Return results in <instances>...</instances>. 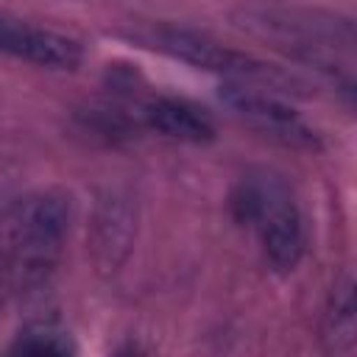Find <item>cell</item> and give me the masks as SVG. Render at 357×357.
Here are the masks:
<instances>
[{"label":"cell","mask_w":357,"mask_h":357,"mask_svg":"<svg viewBox=\"0 0 357 357\" xmlns=\"http://www.w3.org/2000/svg\"><path fill=\"white\" fill-rule=\"evenodd\" d=\"M229 17L237 31L310 70L349 106L354 103V22L349 17L290 0H243Z\"/></svg>","instance_id":"obj_1"},{"label":"cell","mask_w":357,"mask_h":357,"mask_svg":"<svg viewBox=\"0 0 357 357\" xmlns=\"http://www.w3.org/2000/svg\"><path fill=\"white\" fill-rule=\"evenodd\" d=\"M234 223L248 229L262 251V259L276 273H293L307 251V226L298 198L287 178L259 167L237 178L229 195Z\"/></svg>","instance_id":"obj_2"},{"label":"cell","mask_w":357,"mask_h":357,"mask_svg":"<svg viewBox=\"0 0 357 357\" xmlns=\"http://www.w3.org/2000/svg\"><path fill=\"white\" fill-rule=\"evenodd\" d=\"M73 226V201L64 190H36L11 206L8 282L25 298L50 287Z\"/></svg>","instance_id":"obj_3"},{"label":"cell","mask_w":357,"mask_h":357,"mask_svg":"<svg viewBox=\"0 0 357 357\" xmlns=\"http://www.w3.org/2000/svg\"><path fill=\"white\" fill-rule=\"evenodd\" d=\"M126 39L134 45L153 50L165 59L181 61L192 70L209 73L223 78V84H245V86H262L279 95H296L301 89V81L293 73H284L276 64H268L245 50L229 47L218 42L215 36L173 25V22H142L126 31Z\"/></svg>","instance_id":"obj_4"},{"label":"cell","mask_w":357,"mask_h":357,"mask_svg":"<svg viewBox=\"0 0 357 357\" xmlns=\"http://www.w3.org/2000/svg\"><path fill=\"white\" fill-rule=\"evenodd\" d=\"M220 100L243 126L273 145L301 153H318L324 148L321 134L279 92L245 84H220Z\"/></svg>","instance_id":"obj_5"},{"label":"cell","mask_w":357,"mask_h":357,"mask_svg":"<svg viewBox=\"0 0 357 357\" xmlns=\"http://www.w3.org/2000/svg\"><path fill=\"white\" fill-rule=\"evenodd\" d=\"M0 53L53 73H73L84 61V47L78 39L36 25L31 20H22L3 8H0Z\"/></svg>","instance_id":"obj_6"},{"label":"cell","mask_w":357,"mask_h":357,"mask_svg":"<svg viewBox=\"0 0 357 357\" xmlns=\"http://www.w3.org/2000/svg\"><path fill=\"white\" fill-rule=\"evenodd\" d=\"M131 114L137 131H151L162 139L184 142V145H206L218 137L215 120L195 103L173 95H151L134 98Z\"/></svg>","instance_id":"obj_7"},{"label":"cell","mask_w":357,"mask_h":357,"mask_svg":"<svg viewBox=\"0 0 357 357\" xmlns=\"http://www.w3.org/2000/svg\"><path fill=\"white\" fill-rule=\"evenodd\" d=\"M137 206L120 190H109L98 198L92 215V254L103 271H117L134 243Z\"/></svg>","instance_id":"obj_8"},{"label":"cell","mask_w":357,"mask_h":357,"mask_svg":"<svg viewBox=\"0 0 357 357\" xmlns=\"http://www.w3.org/2000/svg\"><path fill=\"white\" fill-rule=\"evenodd\" d=\"M321 337L329 354L349 357L357 349V298H354V279L349 271H343L329 290L321 321Z\"/></svg>","instance_id":"obj_9"},{"label":"cell","mask_w":357,"mask_h":357,"mask_svg":"<svg viewBox=\"0 0 357 357\" xmlns=\"http://www.w3.org/2000/svg\"><path fill=\"white\" fill-rule=\"evenodd\" d=\"M11 351L17 354H53V357H67L78 351V343L73 337V332L53 315H42V318H31L11 340Z\"/></svg>","instance_id":"obj_10"},{"label":"cell","mask_w":357,"mask_h":357,"mask_svg":"<svg viewBox=\"0 0 357 357\" xmlns=\"http://www.w3.org/2000/svg\"><path fill=\"white\" fill-rule=\"evenodd\" d=\"M11 206L6 198H0V296H3V282L8 279V226H11Z\"/></svg>","instance_id":"obj_11"}]
</instances>
